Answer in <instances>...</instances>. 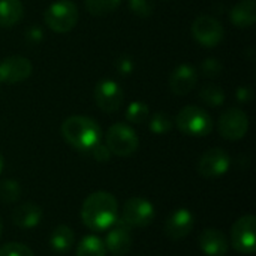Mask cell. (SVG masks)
I'll list each match as a JSON object with an SVG mask.
<instances>
[{
	"mask_svg": "<svg viewBox=\"0 0 256 256\" xmlns=\"http://www.w3.org/2000/svg\"><path fill=\"white\" fill-rule=\"evenodd\" d=\"M118 219V204L110 192H93L81 206V220L93 232L108 231Z\"/></svg>",
	"mask_w": 256,
	"mask_h": 256,
	"instance_id": "obj_1",
	"label": "cell"
},
{
	"mask_svg": "<svg viewBox=\"0 0 256 256\" xmlns=\"http://www.w3.org/2000/svg\"><path fill=\"white\" fill-rule=\"evenodd\" d=\"M63 140L80 152H88L93 146L100 142L102 130L100 126L90 117L70 116L60 128Z\"/></svg>",
	"mask_w": 256,
	"mask_h": 256,
	"instance_id": "obj_2",
	"label": "cell"
},
{
	"mask_svg": "<svg viewBox=\"0 0 256 256\" xmlns=\"http://www.w3.org/2000/svg\"><path fill=\"white\" fill-rule=\"evenodd\" d=\"M176 124L180 132L189 136H206L213 129L210 114L204 108L195 105L182 108L176 117Z\"/></svg>",
	"mask_w": 256,
	"mask_h": 256,
	"instance_id": "obj_3",
	"label": "cell"
},
{
	"mask_svg": "<svg viewBox=\"0 0 256 256\" xmlns=\"http://www.w3.org/2000/svg\"><path fill=\"white\" fill-rule=\"evenodd\" d=\"M105 146L118 158L132 156L140 146V140L136 132L126 123H116L112 124L105 136Z\"/></svg>",
	"mask_w": 256,
	"mask_h": 256,
	"instance_id": "obj_4",
	"label": "cell"
},
{
	"mask_svg": "<svg viewBox=\"0 0 256 256\" xmlns=\"http://www.w3.org/2000/svg\"><path fill=\"white\" fill-rule=\"evenodd\" d=\"M44 20L52 32L68 33L76 26L78 8L70 0H57L46 8Z\"/></svg>",
	"mask_w": 256,
	"mask_h": 256,
	"instance_id": "obj_5",
	"label": "cell"
},
{
	"mask_svg": "<svg viewBox=\"0 0 256 256\" xmlns=\"http://www.w3.org/2000/svg\"><path fill=\"white\" fill-rule=\"evenodd\" d=\"M156 218L154 206L142 198V196H132L124 201L122 220L129 225L130 228H144L148 226Z\"/></svg>",
	"mask_w": 256,
	"mask_h": 256,
	"instance_id": "obj_6",
	"label": "cell"
},
{
	"mask_svg": "<svg viewBox=\"0 0 256 256\" xmlns=\"http://www.w3.org/2000/svg\"><path fill=\"white\" fill-rule=\"evenodd\" d=\"M256 218L246 214L237 219L231 228V246L243 255H252L256 250Z\"/></svg>",
	"mask_w": 256,
	"mask_h": 256,
	"instance_id": "obj_7",
	"label": "cell"
},
{
	"mask_svg": "<svg viewBox=\"0 0 256 256\" xmlns=\"http://www.w3.org/2000/svg\"><path fill=\"white\" fill-rule=\"evenodd\" d=\"M249 130V117L240 108H228L219 118V134L230 141H238Z\"/></svg>",
	"mask_w": 256,
	"mask_h": 256,
	"instance_id": "obj_8",
	"label": "cell"
},
{
	"mask_svg": "<svg viewBox=\"0 0 256 256\" xmlns=\"http://www.w3.org/2000/svg\"><path fill=\"white\" fill-rule=\"evenodd\" d=\"M231 158L224 148H210L207 150L200 162H198V172L204 178H218L225 176L230 171Z\"/></svg>",
	"mask_w": 256,
	"mask_h": 256,
	"instance_id": "obj_9",
	"label": "cell"
},
{
	"mask_svg": "<svg viewBox=\"0 0 256 256\" xmlns=\"http://www.w3.org/2000/svg\"><path fill=\"white\" fill-rule=\"evenodd\" d=\"M192 34L201 45L212 48L222 42L225 30L216 18L210 15H201L192 24Z\"/></svg>",
	"mask_w": 256,
	"mask_h": 256,
	"instance_id": "obj_10",
	"label": "cell"
},
{
	"mask_svg": "<svg viewBox=\"0 0 256 256\" xmlns=\"http://www.w3.org/2000/svg\"><path fill=\"white\" fill-rule=\"evenodd\" d=\"M124 99L123 88L112 80H102L94 87V100L96 105L104 112H116Z\"/></svg>",
	"mask_w": 256,
	"mask_h": 256,
	"instance_id": "obj_11",
	"label": "cell"
},
{
	"mask_svg": "<svg viewBox=\"0 0 256 256\" xmlns=\"http://www.w3.org/2000/svg\"><path fill=\"white\" fill-rule=\"evenodd\" d=\"M32 63L22 56H9L0 62V82L18 84L32 75Z\"/></svg>",
	"mask_w": 256,
	"mask_h": 256,
	"instance_id": "obj_12",
	"label": "cell"
},
{
	"mask_svg": "<svg viewBox=\"0 0 256 256\" xmlns=\"http://www.w3.org/2000/svg\"><path fill=\"white\" fill-rule=\"evenodd\" d=\"M130 226L126 225L122 219L116 220V224L108 230L106 237H105V249L106 252L116 256H123L129 254L132 248V232Z\"/></svg>",
	"mask_w": 256,
	"mask_h": 256,
	"instance_id": "obj_13",
	"label": "cell"
},
{
	"mask_svg": "<svg viewBox=\"0 0 256 256\" xmlns=\"http://www.w3.org/2000/svg\"><path fill=\"white\" fill-rule=\"evenodd\" d=\"M195 226V216L188 208H177L165 220V234L171 240L188 237Z\"/></svg>",
	"mask_w": 256,
	"mask_h": 256,
	"instance_id": "obj_14",
	"label": "cell"
},
{
	"mask_svg": "<svg viewBox=\"0 0 256 256\" xmlns=\"http://www.w3.org/2000/svg\"><path fill=\"white\" fill-rule=\"evenodd\" d=\"M198 81L196 69L190 64L177 66L170 75V88L177 96H184L190 93Z\"/></svg>",
	"mask_w": 256,
	"mask_h": 256,
	"instance_id": "obj_15",
	"label": "cell"
},
{
	"mask_svg": "<svg viewBox=\"0 0 256 256\" xmlns=\"http://www.w3.org/2000/svg\"><path fill=\"white\" fill-rule=\"evenodd\" d=\"M198 243L202 254L207 256H225L230 249V243L224 232L214 228L204 230L200 234Z\"/></svg>",
	"mask_w": 256,
	"mask_h": 256,
	"instance_id": "obj_16",
	"label": "cell"
},
{
	"mask_svg": "<svg viewBox=\"0 0 256 256\" xmlns=\"http://www.w3.org/2000/svg\"><path fill=\"white\" fill-rule=\"evenodd\" d=\"M40 220H42V208L34 202H24L18 206L12 213V222L22 230L34 228L39 225Z\"/></svg>",
	"mask_w": 256,
	"mask_h": 256,
	"instance_id": "obj_17",
	"label": "cell"
},
{
	"mask_svg": "<svg viewBox=\"0 0 256 256\" xmlns=\"http://www.w3.org/2000/svg\"><path fill=\"white\" fill-rule=\"evenodd\" d=\"M230 20L236 27L246 28L252 27L256 21V2L255 0H242L238 2L230 14Z\"/></svg>",
	"mask_w": 256,
	"mask_h": 256,
	"instance_id": "obj_18",
	"label": "cell"
},
{
	"mask_svg": "<svg viewBox=\"0 0 256 256\" xmlns=\"http://www.w3.org/2000/svg\"><path fill=\"white\" fill-rule=\"evenodd\" d=\"M24 6L21 0H0V27L9 28L21 21Z\"/></svg>",
	"mask_w": 256,
	"mask_h": 256,
	"instance_id": "obj_19",
	"label": "cell"
},
{
	"mask_svg": "<svg viewBox=\"0 0 256 256\" xmlns=\"http://www.w3.org/2000/svg\"><path fill=\"white\" fill-rule=\"evenodd\" d=\"M75 244V234L68 225H58L52 230L50 236V246L58 252V254H66L72 249Z\"/></svg>",
	"mask_w": 256,
	"mask_h": 256,
	"instance_id": "obj_20",
	"label": "cell"
},
{
	"mask_svg": "<svg viewBox=\"0 0 256 256\" xmlns=\"http://www.w3.org/2000/svg\"><path fill=\"white\" fill-rule=\"evenodd\" d=\"M76 256H106L104 240L98 236H86L76 246Z\"/></svg>",
	"mask_w": 256,
	"mask_h": 256,
	"instance_id": "obj_21",
	"label": "cell"
},
{
	"mask_svg": "<svg viewBox=\"0 0 256 256\" xmlns=\"http://www.w3.org/2000/svg\"><path fill=\"white\" fill-rule=\"evenodd\" d=\"M122 0H86L87 10L94 16H104L114 12Z\"/></svg>",
	"mask_w": 256,
	"mask_h": 256,
	"instance_id": "obj_22",
	"label": "cell"
},
{
	"mask_svg": "<svg viewBox=\"0 0 256 256\" xmlns=\"http://www.w3.org/2000/svg\"><path fill=\"white\" fill-rule=\"evenodd\" d=\"M200 98L202 102H206L210 106H219L225 100V93L220 87H218L214 84H207L201 88Z\"/></svg>",
	"mask_w": 256,
	"mask_h": 256,
	"instance_id": "obj_23",
	"label": "cell"
},
{
	"mask_svg": "<svg viewBox=\"0 0 256 256\" xmlns=\"http://www.w3.org/2000/svg\"><path fill=\"white\" fill-rule=\"evenodd\" d=\"M148 105L144 102H132L126 110V120L134 124H141L148 118Z\"/></svg>",
	"mask_w": 256,
	"mask_h": 256,
	"instance_id": "obj_24",
	"label": "cell"
},
{
	"mask_svg": "<svg viewBox=\"0 0 256 256\" xmlns=\"http://www.w3.org/2000/svg\"><path fill=\"white\" fill-rule=\"evenodd\" d=\"M21 196V186L15 180H3L0 182V201L10 204L18 201Z\"/></svg>",
	"mask_w": 256,
	"mask_h": 256,
	"instance_id": "obj_25",
	"label": "cell"
},
{
	"mask_svg": "<svg viewBox=\"0 0 256 256\" xmlns=\"http://www.w3.org/2000/svg\"><path fill=\"white\" fill-rule=\"evenodd\" d=\"M148 126H150V130L153 134L164 135V134H166V132L171 130V128H172V118L166 112L159 111V112H156V114H153L150 117Z\"/></svg>",
	"mask_w": 256,
	"mask_h": 256,
	"instance_id": "obj_26",
	"label": "cell"
},
{
	"mask_svg": "<svg viewBox=\"0 0 256 256\" xmlns=\"http://www.w3.org/2000/svg\"><path fill=\"white\" fill-rule=\"evenodd\" d=\"M0 256H34V254L22 243H6L0 248Z\"/></svg>",
	"mask_w": 256,
	"mask_h": 256,
	"instance_id": "obj_27",
	"label": "cell"
},
{
	"mask_svg": "<svg viewBox=\"0 0 256 256\" xmlns=\"http://www.w3.org/2000/svg\"><path fill=\"white\" fill-rule=\"evenodd\" d=\"M201 72L204 76L208 78H216L222 74V63L218 58H206L204 63L201 64Z\"/></svg>",
	"mask_w": 256,
	"mask_h": 256,
	"instance_id": "obj_28",
	"label": "cell"
},
{
	"mask_svg": "<svg viewBox=\"0 0 256 256\" xmlns=\"http://www.w3.org/2000/svg\"><path fill=\"white\" fill-rule=\"evenodd\" d=\"M134 14L140 16H148L153 10V4L150 0H128Z\"/></svg>",
	"mask_w": 256,
	"mask_h": 256,
	"instance_id": "obj_29",
	"label": "cell"
},
{
	"mask_svg": "<svg viewBox=\"0 0 256 256\" xmlns=\"http://www.w3.org/2000/svg\"><path fill=\"white\" fill-rule=\"evenodd\" d=\"M88 152L92 153L93 159L98 160V162H108L110 158H111V152L108 150V147L105 144H100V142L93 146Z\"/></svg>",
	"mask_w": 256,
	"mask_h": 256,
	"instance_id": "obj_30",
	"label": "cell"
},
{
	"mask_svg": "<svg viewBox=\"0 0 256 256\" xmlns=\"http://www.w3.org/2000/svg\"><path fill=\"white\" fill-rule=\"evenodd\" d=\"M116 69L122 75H129L134 70V62H132V58L128 57V56H122L116 62Z\"/></svg>",
	"mask_w": 256,
	"mask_h": 256,
	"instance_id": "obj_31",
	"label": "cell"
},
{
	"mask_svg": "<svg viewBox=\"0 0 256 256\" xmlns=\"http://www.w3.org/2000/svg\"><path fill=\"white\" fill-rule=\"evenodd\" d=\"M237 99H238L240 102H249V100L252 99V92H250L248 87H242V88H238V92H237Z\"/></svg>",
	"mask_w": 256,
	"mask_h": 256,
	"instance_id": "obj_32",
	"label": "cell"
},
{
	"mask_svg": "<svg viewBox=\"0 0 256 256\" xmlns=\"http://www.w3.org/2000/svg\"><path fill=\"white\" fill-rule=\"evenodd\" d=\"M27 36H28V39L30 40H40L42 39V30L40 28H38V27H32L28 32H27Z\"/></svg>",
	"mask_w": 256,
	"mask_h": 256,
	"instance_id": "obj_33",
	"label": "cell"
},
{
	"mask_svg": "<svg viewBox=\"0 0 256 256\" xmlns=\"http://www.w3.org/2000/svg\"><path fill=\"white\" fill-rule=\"evenodd\" d=\"M3 168H4V159H3V156H2V153H0V174H2V171H3Z\"/></svg>",
	"mask_w": 256,
	"mask_h": 256,
	"instance_id": "obj_34",
	"label": "cell"
},
{
	"mask_svg": "<svg viewBox=\"0 0 256 256\" xmlns=\"http://www.w3.org/2000/svg\"><path fill=\"white\" fill-rule=\"evenodd\" d=\"M2 232H3V224H2V219H0V237H2Z\"/></svg>",
	"mask_w": 256,
	"mask_h": 256,
	"instance_id": "obj_35",
	"label": "cell"
}]
</instances>
